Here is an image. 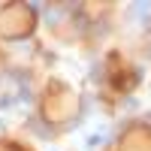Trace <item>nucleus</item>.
I'll use <instances>...</instances> for the list:
<instances>
[{"instance_id": "obj_1", "label": "nucleus", "mask_w": 151, "mask_h": 151, "mask_svg": "<svg viewBox=\"0 0 151 151\" xmlns=\"http://www.w3.org/2000/svg\"><path fill=\"white\" fill-rule=\"evenodd\" d=\"M100 142H103V130H100V133H94L91 139H88V148H94V145H100Z\"/></svg>"}]
</instances>
